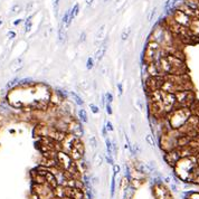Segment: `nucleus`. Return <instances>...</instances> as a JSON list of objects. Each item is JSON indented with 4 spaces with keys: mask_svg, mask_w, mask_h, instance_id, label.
<instances>
[{
    "mask_svg": "<svg viewBox=\"0 0 199 199\" xmlns=\"http://www.w3.org/2000/svg\"><path fill=\"white\" fill-rule=\"evenodd\" d=\"M191 114L192 113L189 107H176L165 115V119L171 129L178 130L187 122Z\"/></svg>",
    "mask_w": 199,
    "mask_h": 199,
    "instance_id": "obj_1",
    "label": "nucleus"
},
{
    "mask_svg": "<svg viewBox=\"0 0 199 199\" xmlns=\"http://www.w3.org/2000/svg\"><path fill=\"white\" fill-rule=\"evenodd\" d=\"M163 83V76H150L144 82V89L147 92V95L151 92L158 91L161 89V85Z\"/></svg>",
    "mask_w": 199,
    "mask_h": 199,
    "instance_id": "obj_2",
    "label": "nucleus"
},
{
    "mask_svg": "<svg viewBox=\"0 0 199 199\" xmlns=\"http://www.w3.org/2000/svg\"><path fill=\"white\" fill-rule=\"evenodd\" d=\"M171 17L178 25L183 26V27H189L191 20H192V18L189 17L185 13H182L181 10H179V9H174L172 13H171Z\"/></svg>",
    "mask_w": 199,
    "mask_h": 199,
    "instance_id": "obj_3",
    "label": "nucleus"
},
{
    "mask_svg": "<svg viewBox=\"0 0 199 199\" xmlns=\"http://www.w3.org/2000/svg\"><path fill=\"white\" fill-rule=\"evenodd\" d=\"M56 160H57V165H58V167L63 170H67L68 167H69L71 163L73 162L72 158L69 157V154L66 152H64V151L57 152V158H56Z\"/></svg>",
    "mask_w": 199,
    "mask_h": 199,
    "instance_id": "obj_4",
    "label": "nucleus"
},
{
    "mask_svg": "<svg viewBox=\"0 0 199 199\" xmlns=\"http://www.w3.org/2000/svg\"><path fill=\"white\" fill-rule=\"evenodd\" d=\"M180 159V153H179L178 149L176 148L174 150H171L169 152H165V162L168 163L171 167H174L176 163L179 161Z\"/></svg>",
    "mask_w": 199,
    "mask_h": 199,
    "instance_id": "obj_5",
    "label": "nucleus"
},
{
    "mask_svg": "<svg viewBox=\"0 0 199 199\" xmlns=\"http://www.w3.org/2000/svg\"><path fill=\"white\" fill-rule=\"evenodd\" d=\"M77 136H75L73 133H67L66 134V136H65V139L60 142V144H62V151H64V152L66 153H69L71 152V150L73 149V144H74V140L76 139Z\"/></svg>",
    "mask_w": 199,
    "mask_h": 199,
    "instance_id": "obj_6",
    "label": "nucleus"
},
{
    "mask_svg": "<svg viewBox=\"0 0 199 199\" xmlns=\"http://www.w3.org/2000/svg\"><path fill=\"white\" fill-rule=\"evenodd\" d=\"M144 68H145V72L149 76H161L160 71L158 68L157 63H150V64H143Z\"/></svg>",
    "mask_w": 199,
    "mask_h": 199,
    "instance_id": "obj_7",
    "label": "nucleus"
},
{
    "mask_svg": "<svg viewBox=\"0 0 199 199\" xmlns=\"http://www.w3.org/2000/svg\"><path fill=\"white\" fill-rule=\"evenodd\" d=\"M30 176H31V181H33V183H36V185H45V183H46L45 176H40V174H37L35 170H31Z\"/></svg>",
    "mask_w": 199,
    "mask_h": 199,
    "instance_id": "obj_8",
    "label": "nucleus"
},
{
    "mask_svg": "<svg viewBox=\"0 0 199 199\" xmlns=\"http://www.w3.org/2000/svg\"><path fill=\"white\" fill-rule=\"evenodd\" d=\"M106 49H107V42H104L101 46L98 48V51H95V56H94V57H95V60H98V62H100V60L103 58V56L105 55Z\"/></svg>",
    "mask_w": 199,
    "mask_h": 199,
    "instance_id": "obj_9",
    "label": "nucleus"
},
{
    "mask_svg": "<svg viewBox=\"0 0 199 199\" xmlns=\"http://www.w3.org/2000/svg\"><path fill=\"white\" fill-rule=\"evenodd\" d=\"M45 179H46V183L51 187V189H54V188H56V187L58 186L57 179H56V177L51 174V172H48V174L45 176Z\"/></svg>",
    "mask_w": 199,
    "mask_h": 199,
    "instance_id": "obj_10",
    "label": "nucleus"
},
{
    "mask_svg": "<svg viewBox=\"0 0 199 199\" xmlns=\"http://www.w3.org/2000/svg\"><path fill=\"white\" fill-rule=\"evenodd\" d=\"M191 30V33L196 35L199 38V19L198 18H192V20L190 22V26L188 27Z\"/></svg>",
    "mask_w": 199,
    "mask_h": 199,
    "instance_id": "obj_11",
    "label": "nucleus"
},
{
    "mask_svg": "<svg viewBox=\"0 0 199 199\" xmlns=\"http://www.w3.org/2000/svg\"><path fill=\"white\" fill-rule=\"evenodd\" d=\"M73 148L77 149L78 151H80L83 156L85 154V145H84V142H83V140L82 138H76V139L74 140V144H73Z\"/></svg>",
    "mask_w": 199,
    "mask_h": 199,
    "instance_id": "obj_12",
    "label": "nucleus"
},
{
    "mask_svg": "<svg viewBox=\"0 0 199 199\" xmlns=\"http://www.w3.org/2000/svg\"><path fill=\"white\" fill-rule=\"evenodd\" d=\"M71 199H85L84 190H80V189H77V188H73Z\"/></svg>",
    "mask_w": 199,
    "mask_h": 199,
    "instance_id": "obj_13",
    "label": "nucleus"
},
{
    "mask_svg": "<svg viewBox=\"0 0 199 199\" xmlns=\"http://www.w3.org/2000/svg\"><path fill=\"white\" fill-rule=\"evenodd\" d=\"M176 9H179V10H181L182 13H185L186 15H188L189 17L195 18V11H194V10H191V9L189 8L188 6H186V4H183V2H182V4H180V6H179L178 8H176Z\"/></svg>",
    "mask_w": 199,
    "mask_h": 199,
    "instance_id": "obj_14",
    "label": "nucleus"
},
{
    "mask_svg": "<svg viewBox=\"0 0 199 199\" xmlns=\"http://www.w3.org/2000/svg\"><path fill=\"white\" fill-rule=\"evenodd\" d=\"M53 194H54V197L56 198L63 199L65 197V192H64V186L62 185H58V186L53 189Z\"/></svg>",
    "mask_w": 199,
    "mask_h": 199,
    "instance_id": "obj_15",
    "label": "nucleus"
},
{
    "mask_svg": "<svg viewBox=\"0 0 199 199\" xmlns=\"http://www.w3.org/2000/svg\"><path fill=\"white\" fill-rule=\"evenodd\" d=\"M68 154H69V157L72 158L73 161H80L83 159V157H84V156H83V154L75 148H73L72 150H71V152L68 153Z\"/></svg>",
    "mask_w": 199,
    "mask_h": 199,
    "instance_id": "obj_16",
    "label": "nucleus"
},
{
    "mask_svg": "<svg viewBox=\"0 0 199 199\" xmlns=\"http://www.w3.org/2000/svg\"><path fill=\"white\" fill-rule=\"evenodd\" d=\"M105 28H106L105 25H102L100 27V29L98 30V33L95 35V44H98V42H101L102 39H103L104 35H105V30H106Z\"/></svg>",
    "mask_w": 199,
    "mask_h": 199,
    "instance_id": "obj_17",
    "label": "nucleus"
},
{
    "mask_svg": "<svg viewBox=\"0 0 199 199\" xmlns=\"http://www.w3.org/2000/svg\"><path fill=\"white\" fill-rule=\"evenodd\" d=\"M77 114H78V120H80L82 123H87L89 122L87 113H86V111H85L84 109H80L78 112H77Z\"/></svg>",
    "mask_w": 199,
    "mask_h": 199,
    "instance_id": "obj_18",
    "label": "nucleus"
},
{
    "mask_svg": "<svg viewBox=\"0 0 199 199\" xmlns=\"http://www.w3.org/2000/svg\"><path fill=\"white\" fill-rule=\"evenodd\" d=\"M69 95L72 96L73 101L75 102V104L78 106H83V104H84V101L82 100V98H80L78 94H76L75 92H69Z\"/></svg>",
    "mask_w": 199,
    "mask_h": 199,
    "instance_id": "obj_19",
    "label": "nucleus"
},
{
    "mask_svg": "<svg viewBox=\"0 0 199 199\" xmlns=\"http://www.w3.org/2000/svg\"><path fill=\"white\" fill-rule=\"evenodd\" d=\"M102 161H103V158L100 153H95L93 157V162L95 165H102Z\"/></svg>",
    "mask_w": 199,
    "mask_h": 199,
    "instance_id": "obj_20",
    "label": "nucleus"
},
{
    "mask_svg": "<svg viewBox=\"0 0 199 199\" xmlns=\"http://www.w3.org/2000/svg\"><path fill=\"white\" fill-rule=\"evenodd\" d=\"M105 144H106V150H107V154H110V156H113L112 154V142H111V140L109 138H105Z\"/></svg>",
    "mask_w": 199,
    "mask_h": 199,
    "instance_id": "obj_21",
    "label": "nucleus"
},
{
    "mask_svg": "<svg viewBox=\"0 0 199 199\" xmlns=\"http://www.w3.org/2000/svg\"><path fill=\"white\" fill-rule=\"evenodd\" d=\"M145 141H147L149 145H151V147H154V145H156V142H154V139H153L152 134H147V136H145Z\"/></svg>",
    "mask_w": 199,
    "mask_h": 199,
    "instance_id": "obj_22",
    "label": "nucleus"
},
{
    "mask_svg": "<svg viewBox=\"0 0 199 199\" xmlns=\"http://www.w3.org/2000/svg\"><path fill=\"white\" fill-rule=\"evenodd\" d=\"M53 8H54L55 16H57L58 15V10H60V0H53Z\"/></svg>",
    "mask_w": 199,
    "mask_h": 199,
    "instance_id": "obj_23",
    "label": "nucleus"
},
{
    "mask_svg": "<svg viewBox=\"0 0 199 199\" xmlns=\"http://www.w3.org/2000/svg\"><path fill=\"white\" fill-rule=\"evenodd\" d=\"M130 33H131V29L130 28H127V30H124L122 34H121V39H122L123 42H125V40H127V38H129V36H130Z\"/></svg>",
    "mask_w": 199,
    "mask_h": 199,
    "instance_id": "obj_24",
    "label": "nucleus"
},
{
    "mask_svg": "<svg viewBox=\"0 0 199 199\" xmlns=\"http://www.w3.org/2000/svg\"><path fill=\"white\" fill-rule=\"evenodd\" d=\"M20 11H21V6L20 4H13V8H11V13H13V15H17V13H19Z\"/></svg>",
    "mask_w": 199,
    "mask_h": 199,
    "instance_id": "obj_25",
    "label": "nucleus"
},
{
    "mask_svg": "<svg viewBox=\"0 0 199 199\" xmlns=\"http://www.w3.org/2000/svg\"><path fill=\"white\" fill-rule=\"evenodd\" d=\"M64 37H65V31H64V28H63V24H60V29H58V38H60V42H63Z\"/></svg>",
    "mask_w": 199,
    "mask_h": 199,
    "instance_id": "obj_26",
    "label": "nucleus"
},
{
    "mask_svg": "<svg viewBox=\"0 0 199 199\" xmlns=\"http://www.w3.org/2000/svg\"><path fill=\"white\" fill-rule=\"evenodd\" d=\"M30 19H31V17H29L25 21V33H28L31 29V20Z\"/></svg>",
    "mask_w": 199,
    "mask_h": 199,
    "instance_id": "obj_27",
    "label": "nucleus"
},
{
    "mask_svg": "<svg viewBox=\"0 0 199 199\" xmlns=\"http://www.w3.org/2000/svg\"><path fill=\"white\" fill-rule=\"evenodd\" d=\"M89 143H91V145H92V148L96 149V147H98V140H96V138H95L94 136H92L91 138H89Z\"/></svg>",
    "mask_w": 199,
    "mask_h": 199,
    "instance_id": "obj_28",
    "label": "nucleus"
},
{
    "mask_svg": "<svg viewBox=\"0 0 199 199\" xmlns=\"http://www.w3.org/2000/svg\"><path fill=\"white\" fill-rule=\"evenodd\" d=\"M89 109H91L92 113H94V114L100 113V107L98 105H95V104H89Z\"/></svg>",
    "mask_w": 199,
    "mask_h": 199,
    "instance_id": "obj_29",
    "label": "nucleus"
},
{
    "mask_svg": "<svg viewBox=\"0 0 199 199\" xmlns=\"http://www.w3.org/2000/svg\"><path fill=\"white\" fill-rule=\"evenodd\" d=\"M93 66H94L93 58H92V57H89V58H87V62H86V68H87V69H92Z\"/></svg>",
    "mask_w": 199,
    "mask_h": 199,
    "instance_id": "obj_30",
    "label": "nucleus"
},
{
    "mask_svg": "<svg viewBox=\"0 0 199 199\" xmlns=\"http://www.w3.org/2000/svg\"><path fill=\"white\" fill-rule=\"evenodd\" d=\"M105 100H106V103L112 104V102H113V95H112L111 92H107V93L105 94Z\"/></svg>",
    "mask_w": 199,
    "mask_h": 199,
    "instance_id": "obj_31",
    "label": "nucleus"
},
{
    "mask_svg": "<svg viewBox=\"0 0 199 199\" xmlns=\"http://www.w3.org/2000/svg\"><path fill=\"white\" fill-rule=\"evenodd\" d=\"M105 127H106V130L109 132H113L114 131V127H113V124H112V122L111 121H107L105 124Z\"/></svg>",
    "mask_w": 199,
    "mask_h": 199,
    "instance_id": "obj_32",
    "label": "nucleus"
},
{
    "mask_svg": "<svg viewBox=\"0 0 199 199\" xmlns=\"http://www.w3.org/2000/svg\"><path fill=\"white\" fill-rule=\"evenodd\" d=\"M105 109H106V113L109 115H112L113 114V110H112V105H111L110 103H106L105 104Z\"/></svg>",
    "mask_w": 199,
    "mask_h": 199,
    "instance_id": "obj_33",
    "label": "nucleus"
},
{
    "mask_svg": "<svg viewBox=\"0 0 199 199\" xmlns=\"http://www.w3.org/2000/svg\"><path fill=\"white\" fill-rule=\"evenodd\" d=\"M17 82H19V80H18V78H15V80H10V82H9V84L7 85V87H13V85L17 84Z\"/></svg>",
    "mask_w": 199,
    "mask_h": 199,
    "instance_id": "obj_34",
    "label": "nucleus"
},
{
    "mask_svg": "<svg viewBox=\"0 0 199 199\" xmlns=\"http://www.w3.org/2000/svg\"><path fill=\"white\" fill-rule=\"evenodd\" d=\"M188 199H199V192H194V194H191Z\"/></svg>",
    "mask_w": 199,
    "mask_h": 199,
    "instance_id": "obj_35",
    "label": "nucleus"
},
{
    "mask_svg": "<svg viewBox=\"0 0 199 199\" xmlns=\"http://www.w3.org/2000/svg\"><path fill=\"white\" fill-rule=\"evenodd\" d=\"M102 136H104V138H107V130H106L105 125L102 127Z\"/></svg>",
    "mask_w": 199,
    "mask_h": 199,
    "instance_id": "obj_36",
    "label": "nucleus"
},
{
    "mask_svg": "<svg viewBox=\"0 0 199 199\" xmlns=\"http://www.w3.org/2000/svg\"><path fill=\"white\" fill-rule=\"evenodd\" d=\"M156 15V8H153V10L150 13V15H149V21H151L152 20V18H153V16Z\"/></svg>",
    "mask_w": 199,
    "mask_h": 199,
    "instance_id": "obj_37",
    "label": "nucleus"
},
{
    "mask_svg": "<svg viewBox=\"0 0 199 199\" xmlns=\"http://www.w3.org/2000/svg\"><path fill=\"white\" fill-rule=\"evenodd\" d=\"M118 89H119V94H120V95H122V94H123V86H122V83H118Z\"/></svg>",
    "mask_w": 199,
    "mask_h": 199,
    "instance_id": "obj_38",
    "label": "nucleus"
},
{
    "mask_svg": "<svg viewBox=\"0 0 199 199\" xmlns=\"http://www.w3.org/2000/svg\"><path fill=\"white\" fill-rule=\"evenodd\" d=\"M15 36H16V34H15L13 31H9L8 33V38L13 39V38H15Z\"/></svg>",
    "mask_w": 199,
    "mask_h": 199,
    "instance_id": "obj_39",
    "label": "nucleus"
},
{
    "mask_svg": "<svg viewBox=\"0 0 199 199\" xmlns=\"http://www.w3.org/2000/svg\"><path fill=\"white\" fill-rule=\"evenodd\" d=\"M113 170H114V174H118L120 171V167L118 165H113Z\"/></svg>",
    "mask_w": 199,
    "mask_h": 199,
    "instance_id": "obj_40",
    "label": "nucleus"
},
{
    "mask_svg": "<svg viewBox=\"0 0 199 199\" xmlns=\"http://www.w3.org/2000/svg\"><path fill=\"white\" fill-rule=\"evenodd\" d=\"M107 162L110 163V165H113V159H112V156H110V154H107Z\"/></svg>",
    "mask_w": 199,
    "mask_h": 199,
    "instance_id": "obj_41",
    "label": "nucleus"
},
{
    "mask_svg": "<svg viewBox=\"0 0 199 199\" xmlns=\"http://www.w3.org/2000/svg\"><path fill=\"white\" fill-rule=\"evenodd\" d=\"M85 37H86V34H85V33H82V34H80V42H84Z\"/></svg>",
    "mask_w": 199,
    "mask_h": 199,
    "instance_id": "obj_42",
    "label": "nucleus"
},
{
    "mask_svg": "<svg viewBox=\"0 0 199 199\" xmlns=\"http://www.w3.org/2000/svg\"><path fill=\"white\" fill-rule=\"evenodd\" d=\"M85 2H86V4H87V7H89L91 4H93V0H85Z\"/></svg>",
    "mask_w": 199,
    "mask_h": 199,
    "instance_id": "obj_43",
    "label": "nucleus"
},
{
    "mask_svg": "<svg viewBox=\"0 0 199 199\" xmlns=\"http://www.w3.org/2000/svg\"><path fill=\"white\" fill-rule=\"evenodd\" d=\"M21 21H22V19H17V20L13 22V25H19Z\"/></svg>",
    "mask_w": 199,
    "mask_h": 199,
    "instance_id": "obj_44",
    "label": "nucleus"
},
{
    "mask_svg": "<svg viewBox=\"0 0 199 199\" xmlns=\"http://www.w3.org/2000/svg\"><path fill=\"white\" fill-rule=\"evenodd\" d=\"M131 129H132V132H136V129H134V124H133V122L131 123Z\"/></svg>",
    "mask_w": 199,
    "mask_h": 199,
    "instance_id": "obj_45",
    "label": "nucleus"
},
{
    "mask_svg": "<svg viewBox=\"0 0 199 199\" xmlns=\"http://www.w3.org/2000/svg\"><path fill=\"white\" fill-rule=\"evenodd\" d=\"M31 6H33V2H30V4H28V6H27V11H28V10H29V9L31 8Z\"/></svg>",
    "mask_w": 199,
    "mask_h": 199,
    "instance_id": "obj_46",
    "label": "nucleus"
},
{
    "mask_svg": "<svg viewBox=\"0 0 199 199\" xmlns=\"http://www.w3.org/2000/svg\"><path fill=\"white\" fill-rule=\"evenodd\" d=\"M0 25H2V20H0Z\"/></svg>",
    "mask_w": 199,
    "mask_h": 199,
    "instance_id": "obj_47",
    "label": "nucleus"
},
{
    "mask_svg": "<svg viewBox=\"0 0 199 199\" xmlns=\"http://www.w3.org/2000/svg\"><path fill=\"white\" fill-rule=\"evenodd\" d=\"M107 1H110V0H104V2H107Z\"/></svg>",
    "mask_w": 199,
    "mask_h": 199,
    "instance_id": "obj_48",
    "label": "nucleus"
}]
</instances>
